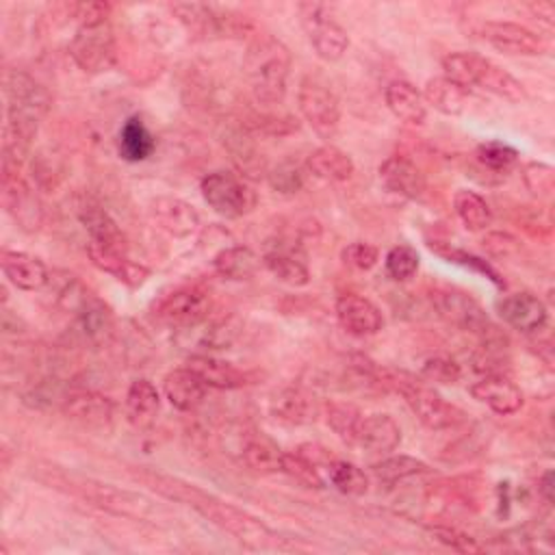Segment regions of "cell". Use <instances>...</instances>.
I'll return each mask as SVG.
<instances>
[{
  "instance_id": "cell-2",
  "label": "cell",
  "mask_w": 555,
  "mask_h": 555,
  "mask_svg": "<svg viewBox=\"0 0 555 555\" xmlns=\"http://www.w3.org/2000/svg\"><path fill=\"white\" fill-rule=\"evenodd\" d=\"M373 384L397 392L403 397L408 408L414 412V416L434 431L455 427L464 421V412L449 403L438 390H434L427 382L418 379L416 375L403 371V369H384L373 364L371 369Z\"/></svg>"
},
{
  "instance_id": "cell-20",
  "label": "cell",
  "mask_w": 555,
  "mask_h": 555,
  "mask_svg": "<svg viewBox=\"0 0 555 555\" xmlns=\"http://www.w3.org/2000/svg\"><path fill=\"white\" fill-rule=\"evenodd\" d=\"M150 215L154 223L173 238H186L199 228V212L195 206L173 195L156 197L150 204Z\"/></svg>"
},
{
  "instance_id": "cell-33",
  "label": "cell",
  "mask_w": 555,
  "mask_h": 555,
  "mask_svg": "<svg viewBox=\"0 0 555 555\" xmlns=\"http://www.w3.org/2000/svg\"><path fill=\"white\" fill-rule=\"evenodd\" d=\"M282 457L284 451L278 447L275 440H271L262 431L245 436L241 447V460L249 470L258 475L282 473Z\"/></svg>"
},
{
  "instance_id": "cell-16",
  "label": "cell",
  "mask_w": 555,
  "mask_h": 555,
  "mask_svg": "<svg viewBox=\"0 0 555 555\" xmlns=\"http://www.w3.org/2000/svg\"><path fill=\"white\" fill-rule=\"evenodd\" d=\"M2 202L4 210L15 219L22 230H37L41 208L28 182L15 169H2Z\"/></svg>"
},
{
  "instance_id": "cell-41",
  "label": "cell",
  "mask_w": 555,
  "mask_h": 555,
  "mask_svg": "<svg viewBox=\"0 0 555 555\" xmlns=\"http://www.w3.org/2000/svg\"><path fill=\"white\" fill-rule=\"evenodd\" d=\"M373 477L382 483H399V481H405L410 477H416V475H425L429 473V466L418 460V457H412V455H390L377 464H373Z\"/></svg>"
},
{
  "instance_id": "cell-44",
  "label": "cell",
  "mask_w": 555,
  "mask_h": 555,
  "mask_svg": "<svg viewBox=\"0 0 555 555\" xmlns=\"http://www.w3.org/2000/svg\"><path fill=\"white\" fill-rule=\"evenodd\" d=\"M475 156L479 165L494 173H505L518 163V150L503 141H483L477 145Z\"/></svg>"
},
{
  "instance_id": "cell-12",
  "label": "cell",
  "mask_w": 555,
  "mask_h": 555,
  "mask_svg": "<svg viewBox=\"0 0 555 555\" xmlns=\"http://www.w3.org/2000/svg\"><path fill=\"white\" fill-rule=\"evenodd\" d=\"M431 306L442 321L462 332H470L483 338L494 330L486 310L470 293L457 288H436L431 293Z\"/></svg>"
},
{
  "instance_id": "cell-45",
  "label": "cell",
  "mask_w": 555,
  "mask_h": 555,
  "mask_svg": "<svg viewBox=\"0 0 555 555\" xmlns=\"http://www.w3.org/2000/svg\"><path fill=\"white\" fill-rule=\"evenodd\" d=\"M386 275L395 282H405L418 271V254L412 245H395L384 258Z\"/></svg>"
},
{
  "instance_id": "cell-26",
  "label": "cell",
  "mask_w": 555,
  "mask_h": 555,
  "mask_svg": "<svg viewBox=\"0 0 555 555\" xmlns=\"http://www.w3.org/2000/svg\"><path fill=\"white\" fill-rule=\"evenodd\" d=\"M206 390L208 386L189 366L173 369L163 377V395L180 412H193L199 408L206 399Z\"/></svg>"
},
{
  "instance_id": "cell-10",
  "label": "cell",
  "mask_w": 555,
  "mask_h": 555,
  "mask_svg": "<svg viewBox=\"0 0 555 555\" xmlns=\"http://www.w3.org/2000/svg\"><path fill=\"white\" fill-rule=\"evenodd\" d=\"M301 26L308 35V41L312 43L314 52L323 61H338L349 48V35L347 30L330 15L327 7L321 2H301L297 7Z\"/></svg>"
},
{
  "instance_id": "cell-53",
  "label": "cell",
  "mask_w": 555,
  "mask_h": 555,
  "mask_svg": "<svg viewBox=\"0 0 555 555\" xmlns=\"http://www.w3.org/2000/svg\"><path fill=\"white\" fill-rule=\"evenodd\" d=\"M540 492L544 494V499L551 503L553 501V473H544L542 481H540Z\"/></svg>"
},
{
  "instance_id": "cell-13",
  "label": "cell",
  "mask_w": 555,
  "mask_h": 555,
  "mask_svg": "<svg viewBox=\"0 0 555 555\" xmlns=\"http://www.w3.org/2000/svg\"><path fill=\"white\" fill-rule=\"evenodd\" d=\"M481 39L488 41L494 50L512 56H538L546 52V41L531 28L516 22H483Z\"/></svg>"
},
{
  "instance_id": "cell-35",
  "label": "cell",
  "mask_w": 555,
  "mask_h": 555,
  "mask_svg": "<svg viewBox=\"0 0 555 555\" xmlns=\"http://www.w3.org/2000/svg\"><path fill=\"white\" fill-rule=\"evenodd\" d=\"M158 410H160L158 388L145 377L134 379L128 386V392H126V416H128V421L134 427L145 429L154 423Z\"/></svg>"
},
{
  "instance_id": "cell-1",
  "label": "cell",
  "mask_w": 555,
  "mask_h": 555,
  "mask_svg": "<svg viewBox=\"0 0 555 555\" xmlns=\"http://www.w3.org/2000/svg\"><path fill=\"white\" fill-rule=\"evenodd\" d=\"M7 124L2 143V169L20 171L30 143L50 111V93L30 74L11 69L4 76Z\"/></svg>"
},
{
  "instance_id": "cell-29",
  "label": "cell",
  "mask_w": 555,
  "mask_h": 555,
  "mask_svg": "<svg viewBox=\"0 0 555 555\" xmlns=\"http://www.w3.org/2000/svg\"><path fill=\"white\" fill-rule=\"evenodd\" d=\"M74 314H76L78 334L87 343L102 345L113 336V330H115L113 312L104 301H100L91 293L80 301V306L74 310Z\"/></svg>"
},
{
  "instance_id": "cell-19",
  "label": "cell",
  "mask_w": 555,
  "mask_h": 555,
  "mask_svg": "<svg viewBox=\"0 0 555 555\" xmlns=\"http://www.w3.org/2000/svg\"><path fill=\"white\" fill-rule=\"evenodd\" d=\"M223 147L230 152V158L238 169V176H243L245 180H258L262 176L267 178V160L256 147L251 132L243 124H232L225 128Z\"/></svg>"
},
{
  "instance_id": "cell-32",
  "label": "cell",
  "mask_w": 555,
  "mask_h": 555,
  "mask_svg": "<svg viewBox=\"0 0 555 555\" xmlns=\"http://www.w3.org/2000/svg\"><path fill=\"white\" fill-rule=\"evenodd\" d=\"M260 264H262V256H258L247 245L223 247L212 258L215 273H219L223 280H232V282H243V280L254 278L258 273Z\"/></svg>"
},
{
  "instance_id": "cell-8",
  "label": "cell",
  "mask_w": 555,
  "mask_h": 555,
  "mask_svg": "<svg viewBox=\"0 0 555 555\" xmlns=\"http://www.w3.org/2000/svg\"><path fill=\"white\" fill-rule=\"evenodd\" d=\"M297 106L308 126L323 139L332 141L340 126V100L321 78L306 76L299 82Z\"/></svg>"
},
{
  "instance_id": "cell-23",
  "label": "cell",
  "mask_w": 555,
  "mask_h": 555,
  "mask_svg": "<svg viewBox=\"0 0 555 555\" xmlns=\"http://www.w3.org/2000/svg\"><path fill=\"white\" fill-rule=\"evenodd\" d=\"M186 366L191 371H195L199 375V379L208 386V388H217V390H236V388H245L249 384H256V375L249 371L238 369L236 364L215 358V356H191L186 360Z\"/></svg>"
},
{
  "instance_id": "cell-40",
  "label": "cell",
  "mask_w": 555,
  "mask_h": 555,
  "mask_svg": "<svg viewBox=\"0 0 555 555\" xmlns=\"http://www.w3.org/2000/svg\"><path fill=\"white\" fill-rule=\"evenodd\" d=\"M325 473H327L330 483L340 494L362 496L369 492V475L360 466H356L347 460H330L325 464Z\"/></svg>"
},
{
  "instance_id": "cell-46",
  "label": "cell",
  "mask_w": 555,
  "mask_h": 555,
  "mask_svg": "<svg viewBox=\"0 0 555 555\" xmlns=\"http://www.w3.org/2000/svg\"><path fill=\"white\" fill-rule=\"evenodd\" d=\"M304 173L306 169L293 160H282L273 169L267 171V182L275 193L282 195H295L304 186Z\"/></svg>"
},
{
  "instance_id": "cell-21",
  "label": "cell",
  "mask_w": 555,
  "mask_h": 555,
  "mask_svg": "<svg viewBox=\"0 0 555 555\" xmlns=\"http://www.w3.org/2000/svg\"><path fill=\"white\" fill-rule=\"evenodd\" d=\"M468 390L477 401L486 403L494 414H501V416L516 414L525 403L522 390L501 373L483 375L481 379L470 384Z\"/></svg>"
},
{
  "instance_id": "cell-4",
  "label": "cell",
  "mask_w": 555,
  "mask_h": 555,
  "mask_svg": "<svg viewBox=\"0 0 555 555\" xmlns=\"http://www.w3.org/2000/svg\"><path fill=\"white\" fill-rule=\"evenodd\" d=\"M444 78L462 89L479 87L507 102H522L527 98L522 82L507 69L479 52H451L442 59Z\"/></svg>"
},
{
  "instance_id": "cell-30",
  "label": "cell",
  "mask_w": 555,
  "mask_h": 555,
  "mask_svg": "<svg viewBox=\"0 0 555 555\" xmlns=\"http://www.w3.org/2000/svg\"><path fill=\"white\" fill-rule=\"evenodd\" d=\"M304 169L306 173L325 182H345L353 176L356 165L347 152L332 143H325L306 156Z\"/></svg>"
},
{
  "instance_id": "cell-27",
  "label": "cell",
  "mask_w": 555,
  "mask_h": 555,
  "mask_svg": "<svg viewBox=\"0 0 555 555\" xmlns=\"http://www.w3.org/2000/svg\"><path fill=\"white\" fill-rule=\"evenodd\" d=\"M314 397L299 386H284L275 390L269 399V412L286 425H306L317 416Z\"/></svg>"
},
{
  "instance_id": "cell-22",
  "label": "cell",
  "mask_w": 555,
  "mask_h": 555,
  "mask_svg": "<svg viewBox=\"0 0 555 555\" xmlns=\"http://www.w3.org/2000/svg\"><path fill=\"white\" fill-rule=\"evenodd\" d=\"M0 264L4 278L20 291L35 293L41 291L46 284H50V271L46 262L28 251H17V249H2L0 254Z\"/></svg>"
},
{
  "instance_id": "cell-36",
  "label": "cell",
  "mask_w": 555,
  "mask_h": 555,
  "mask_svg": "<svg viewBox=\"0 0 555 555\" xmlns=\"http://www.w3.org/2000/svg\"><path fill=\"white\" fill-rule=\"evenodd\" d=\"M156 150V139L141 117H128L117 137V152L128 163L147 160Z\"/></svg>"
},
{
  "instance_id": "cell-52",
  "label": "cell",
  "mask_w": 555,
  "mask_h": 555,
  "mask_svg": "<svg viewBox=\"0 0 555 555\" xmlns=\"http://www.w3.org/2000/svg\"><path fill=\"white\" fill-rule=\"evenodd\" d=\"M529 9H531L533 15H538V20H542V22H546V24H553V22H555V7H553V2H548V0H538V2H531Z\"/></svg>"
},
{
  "instance_id": "cell-34",
  "label": "cell",
  "mask_w": 555,
  "mask_h": 555,
  "mask_svg": "<svg viewBox=\"0 0 555 555\" xmlns=\"http://www.w3.org/2000/svg\"><path fill=\"white\" fill-rule=\"evenodd\" d=\"M80 223L85 225L91 243H98V245H104L111 249H119V251H128L126 234L121 232L117 221L104 208L93 206V204L82 206Z\"/></svg>"
},
{
  "instance_id": "cell-28",
  "label": "cell",
  "mask_w": 555,
  "mask_h": 555,
  "mask_svg": "<svg viewBox=\"0 0 555 555\" xmlns=\"http://www.w3.org/2000/svg\"><path fill=\"white\" fill-rule=\"evenodd\" d=\"M401 442V427L390 414H362L356 447L369 453H390Z\"/></svg>"
},
{
  "instance_id": "cell-25",
  "label": "cell",
  "mask_w": 555,
  "mask_h": 555,
  "mask_svg": "<svg viewBox=\"0 0 555 555\" xmlns=\"http://www.w3.org/2000/svg\"><path fill=\"white\" fill-rule=\"evenodd\" d=\"M63 412L67 414V418H72L74 423H78L82 427L102 429L113 421L115 403L102 392L80 390V392H72L69 397H65Z\"/></svg>"
},
{
  "instance_id": "cell-11",
  "label": "cell",
  "mask_w": 555,
  "mask_h": 555,
  "mask_svg": "<svg viewBox=\"0 0 555 555\" xmlns=\"http://www.w3.org/2000/svg\"><path fill=\"white\" fill-rule=\"evenodd\" d=\"M69 56L87 74L108 72L117 63V41L111 24L78 26L69 41Z\"/></svg>"
},
{
  "instance_id": "cell-50",
  "label": "cell",
  "mask_w": 555,
  "mask_h": 555,
  "mask_svg": "<svg viewBox=\"0 0 555 555\" xmlns=\"http://www.w3.org/2000/svg\"><path fill=\"white\" fill-rule=\"evenodd\" d=\"M340 258L347 267L351 269H358V271H369L377 264L379 260V249L371 243H362V241H356V243H349L343 251H340Z\"/></svg>"
},
{
  "instance_id": "cell-49",
  "label": "cell",
  "mask_w": 555,
  "mask_h": 555,
  "mask_svg": "<svg viewBox=\"0 0 555 555\" xmlns=\"http://www.w3.org/2000/svg\"><path fill=\"white\" fill-rule=\"evenodd\" d=\"M522 182L533 195H548L555 184V171L544 163H527L522 169Z\"/></svg>"
},
{
  "instance_id": "cell-15",
  "label": "cell",
  "mask_w": 555,
  "mask_h": 555,
  "mask_svg": "<svg viewBox=\"0 0 555 555\" xmlns=\"http://www.w3.org/2000/svg\"><path fill=\"white\" fill-rule=\"evenodd\" d=\"M262 267L282 284L306 286L310 282V269L304 249L293 241L269 243L262 254Z\"/></svg>"
},
{
  "instance_id": "cell-24",
  "label": "cell",
  "mask_w": 555,
  "mask_h": 555,
  "mask_svg": "<svg viewBox=\"0 0 555 555\" xmlns=\"http://www.w3.org/2000/svg\"><path fill=\"white\" fill-rule=\"evenodd\" d=\"M377 173L384 189L403 199H421L427 189L425 173L405 156H388L379 165Z\"/></svg>"
},
{
  "instance_id": "cell-38",
  "label": "cell",
  "mask_w": 555,
  "mask_h": 555,
  "mask_svg": "<svg viewBox=\"0 0 555 555\" xmlns=\"http://www.w3.org/2000/svg\"><path fill=\"white\" fill-rule=\"evenodd\" d=\"M453 208L462 225L470 232H481L492 223V210L488 202L470 191V189H457L453 195Z\"/></svg>"
},
{
  "instance_id": "cell-47",
  "label": "cell",
  "mask_w": 555,
  "mask_h": 555,
  "mask_svg": "<svg viewBox=\"0 0 555 555\" xmlns=\"http://www.w3.org/2000/svg\"><path fill=\"white\" fill-rule=\"evenodd\" d=\"M421 377L436 384H455L462 379V366L453 358L434 356L423 362Z\"/></svg>"
},
{
  "instance_id": "cell-6",
  "label": "cell",
  "mask_w": 555,
  "mask_h": 555,
  "mask_svg": "<svg viewBox=\"0 0 555 555\" xmlns=\"http://www.w3.org/2000/svg\"><path fill=\"white\" fill-rule=\"evenodd\" d=\"M195 509L210 520L212 525H217L221 531L230 533L234 540H238L241 544H245L247 548L260 551L267 548L273 540V531L254 514H249L247 509H241L232 503H225L212 494L204 496Z\"/></svg>"
},
{
  "instance_id": "cell-43",
  "label": "cell",
  "mask_w": 555,
  "mask_h": 555,
  "mask_svg": "<svg viewBox=\"0 0 555 555\" xmlns=\"http://www.w3.org/2000/svg\"><path fill=\"white\" fill-rule=\"evenodd\" d=\"M282 473L288 475L293 481H297L304 488H314V490L325 488V479L317 470V464L301 451H293V453L284 451Z\"/></svg>"
},
{
  "instance_id": "cell-31",
  "label": "cell",
  "mask_w": 555,
  "mask_h": 555,
  "mask_svg": "<svg viewBox=\"0 0 555 555\" xmlns=\"http://www.w3.org/2000/svg\"><path fill=\"white\" fill-rule=\"evenodd\" d=\"M388 111L403 124L421 126L427 119V104L423 93L408 80H392L384 89Z\"/></svg>"
},
{
  "instance_id": "cell-51",
  "label": "cell",
  "mask_w": 555,
  "mask_h": 555,
  "mask_svg": "<svg viewBox=\"0 0 555 555\" xmlns=\"http://www.w3.org/2000/svg\"><path fill=\"white\" fill-rule=\"evenodd\" d=\"M483 247L488 249V254H492L496 258H509L520 249L518 241L507 232H490L483 238Z\"/></svg>"
},
{
  "instance_id": "cell-39",
  "label": "cell",
  "mask_w": 555,
  "mask_h": 555,
  "mask_svg": "<svg viewBox=\"0 0 555 555\" xmlns=\"http://www.w3.org/2000/svg\"><path fill=\"white\" fill-rule=\"evenodd\" d=\"M152 490H156L158 494L171 499V501H180V503H186L191 507H195L204 496H208V492H204L202 488H197L195 483H189L184 479H178V477H171V475H165V473H152V470H145L139 475Z\"/></svg>"
},
{
  "instance_id": "cell-5",
  "label": "cell",
  "mask_w": 555,
  "mask_h": 555,
  "mask_svg": "<svg viewBox=\"0 0 555 555\" xmlns=\"http://www.w3.org/2000/svg\"><path fill=\"white\" fill-rule=\"evenodd\" d=\"M171 13L195 37L241 39L254 28V22L247 15L204 2H176L171 4Z\"/></svg>"
},
{
  "instance_id": "cell-14",
  "label": "cell",
  "mask_w": 555,
  "mask_h": 555,
  "mask_svg": "<svg viewBox=\"0 0 555 555\" xmlns=\"http://www.w3.org/2000/svg\"><path fill=\"white\" fill-rule=\"evenodd\" d=\"M496 312L509 327L522 332V334H538L548 323V308L546 304L529 293H512L496 301Z\"/></svg>"
},
{
  "instance_id": "cell-18",
  "label": "cell",
  "mask_w": 555,
  "mask_h": 555,
  "mask_svg": "<svg viewBox=\"0 0 555 555\" xmlns=\"http://www.w3.org/2000/svg\"><path fill=\"white\" fill-rule=\"evenodd\" d=\"M87 254H89V260L93 262L95 269L113 275L115 280H119L121 284H126L128 288H139L143 286L152 271L132 260L128 256V251H119V249H111V247H104V245H98V243H87Z\"/></svg>"
},
{
  "instance_id": "cell-48",
  "label": "cell",
  "mask_w": 555,
  "mask_h": 555,
  "mask_svg": "<svg viewBox=\"0 0 555 555\" xmlns=\"http://www.w3.org/2000/svg\"><path fill=\"white\" fill-rule=\"evenodd\" d=\"M429 533L434 535V540H438L440 544L457 551V553H481L486 546L479 544L473 535L455 529V527H447V525H434L429 527Z\"/></svg>"
},
{
  "instance_id": "cell-7",
  "label": "cell",
  "mask_w": 555,
  "mask_h": 555,
  "mask_svg": "<svg viewBox=\"0 0 555 555\" xmlns=\"http://www.w3.org/2000/svg\"><path fill=\"white\" fill-rule=\"evenodd\" d=\"M199 191L204 202L225 219L249 215L258 204V195L251 184L243 176L223 169L206 173L199 182Z\"/></svg>"
},
{
  "instance_id": "cell-17",
  "label": "cell",
  "mask_w": 555,
  "mask_h": 555,
  "mask_svg": "<svg viewBox=\"0 0 555 555\" xmlns=\"http://www.w3.org/2000/svg\"><path fill=\"white\" fill-rule=\"evenodd\" d=\"M336 319L347 334L358 338L373 336L384 327L382 310L371 299L353 293L340 295L336 299Z\"/></svg>"
},
{
  "instance_id": "cell-9",
  "label": "cell",
  "mask_w": 555,
  "mask_h": 555,
  "mask_svg": "<svg viewBox=\"0 0 555 555\" xmlns=\"http://www.w3.org/2000/svg\"><path fill=\"white\" fill-rule=\"evenodd\" d=\"M150 310L160 323L169 327L191 330L208 319L212 310V297L204 288L180 286L154 299Z\"/></svg>"
},
{
  "instance_id": "cell-42",
  "label": "cell",
  "mask_w": 555,
  "mask_h": 555,
  "mask_svg": "<svg viewBox=\"0 0 555 555\" xmlns=\"http://www.w3.org/2000/svg\"><path fill=\"white\" fill-rule=\"evenodd\" d=\"M325 421L345 444L356 447V434L362 421V412L356 405L332 401L325 405Z\"/></svg>"
},
{
  "instance_id": "cell-37",
  "label": "cell",
  "mask_w": 555,
  "mask_h": 555,
  "mask_svg": "<svg viewBox=\"0 0 555 555\" xmlns=\"http://www.w3.org/2000/svg\"><path fill=\"white\" fill-rule=\"evenodd\" d=\"M423 100L438 113L455 117V115H462L466 108V89H462L460 85L451 82L444 76H436L425 82Z\"/></svg>"
},
{
  "instance_id": "cell-3",
  "label": "cell",
  "mask_w": 555,
  "mask_h": 555,
  "mask_svg": "<svg viewBox=\"0 0 555 555\" xmlns=\"http://www.w3.org/2000/svg\"><path fill=\"white\" fill-rule=\"evenodd\" d=\"M291 63L288 48L273 35H258L247 46L243 67L256 104L278 106L284 102Z\"/></svg>"
}]
</instances>
